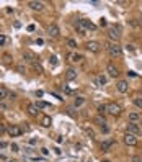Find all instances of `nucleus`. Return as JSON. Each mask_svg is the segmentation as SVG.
<instances>
[{
  "mask_svg": "<svg viewBox=\"0 0 142 162\" xmlns=\"http://www.w3.org/2000/svg\"><path fill=\"white\" fill-rule=\"evenodd\" d=\"M85 48H87L90 52H98L100 51V43L98 41H88L85 44Z\"/></svg>",
  "mask_w": 142,
  "mask_h": 162,
  "instance_id": "nucleus-9",
  "label": "nucleus"
},
{
  "mask_svg": "<svg viewBox=\"0 0 142 162\" xmlns=\"http://www.w3.org/2000/svg\"><path fill=\"white\" fill-rule=\"evenodd\" d=\"M131 162H142V159H140L139 156H134L132 159H131Z\"/></svg>",
  "mask_w": 142,
  "mask_h": 162,
  "instance_id": "nucleus-35",
  "label": "nucleus"
},
{
  "mask_svg": "<svg viewBox=\"0 0 142 162\" xmlns=\"http://www.w3.org/2000/svg\"><path fill=\"white\" fill-rule=\"evenodd\" d=\"M83 103H85V98H82V97H77V98L74 100V105H75V107H82Z\"/></svg>",
  "mask_w": 142,
  "mask_h": 162,
  "instance_id": "nucleus-25",
  "label": "nucleus"
},
{
  "mask_svg": "<svg viewBox=\"0 0 142 162\" xmlns=\"http://www.w3.org/2000/svg\"><path fill=\"white\" fill-rule=\"evenodd\" d=\"M41 152L44 154V156H47V154H49V151H47V149H46V147H43V149H41Z\"/></svg>",
  "mask_w": 142,
  "mask_h": 162,
  "instance_id": "nucleus-40",
  "label": "nucleus"
},
{
  "mask_svg": "<svg viewBox=\"0 0 142 162\" xmlns=\"http://www.w3.org/2000/svg\"><path fill=\"white\" fill-rule=\"evenodd\" d=\"M139 120H140L139 113H129V121H131V123H136V121H139Z\"/></svg>",
  "mask_w": 142,
  "mask_h": 162,
  "instance_id": "nucleus-22",
  "label": "nucleus"
},
{
  "mask_svg": "<svg viewBox=\"0 0 142 162\" xmlns=\"http://www.w3.org/2000/svg\"><path fill=\"white\" fill-rule=\"evenodd\" d=\"M108 25V23H106V20H105V18H101L100 20V26H106Z\"/></svg>",
  "mask_w": 142,
  "mask_h": 162,
  "instance_id": "nucleus-37",
  "label": "nucleus"
},
{
  "mask_svg": "<svg viewBox=\"0 0 142 162\" xmlns=\"http://www.w3.org/2000/svg\"><path fill=\"white\" fill-rule=\"evenodd\" d=\"M103 162H109V160H103Z\"/></svg>",
  "mask_w": 142,
  "mask_h": 162,
  "instance_id": "nucleus-44",
  "label": "nucleus"
},
{
  "mask_svg": "<svg viewBox=\"0 0 142 162\" xmlns=\"http://www.w3.org/2000/svg\"><path fill=\"white\" fill-rule=\"evenodd\" d=\"M108 38L113 39V43H116L121 38V28L119 26H109L108 28Z\"/></svg>",
  "mask_w": 142,
  "mask_h": 162,
  "instance_id": "nucleus-2",
  "label": "nucleus"
},
{
  "mask_svg": "<svg viewBox=\"0 0 142 162\" xmlns=\"http://www.w3.org/2000/svg\"><path fill=\"white\" fill-rule=\"evenodd\" d=\"M17 71L20 72V74H25V67H23V66H18V67H17Z\"/></svg>",
  "mask_w": 142,
  "mask_h": 162,
  "instance_id": "nucleus-36",
  "label": "nucleus"
},
{
  "mask_svg": "<svg viewBox=\"0 0 142 162\" xmlns=\"http://www.w3.org/2000/svg\"><path fill=\"white\" fill-rule=\"evenodd\" d=\"M83 131H85V134H87L90 139H95V131H93L92 128H88V126H83Z\"/></svg>",
  "mask_w": 142,
  "mask_h": 162,
  "instance_id": "nucleus-19",
  "label": "nucleus"
},
{
  "mask_svg": "<svg viewBox=\"0 0 142 162\" xmlns=\"http://www.w3.org/2000/svg\"><path fill=\"white\" fill-rule=\"evenodd\" d=\"M106 72H108L109 77H115V79H116L118 75H119V71H118V67L115 66V64H111V62H109L108 66H106Z\"/></svg>",
  "mask_w": 142,
  "mask_h": 162,
  "instance_id": "nucleus-7",
  "label": "nucleus"
},
{
  "mask_svg": "<svg viewBox=\"0 0 142 162\" xmlns=\"http://www.w3.org/2000/svg\"><path fill=\"white\" fill-rule=\"evenodd\" d=\"M106 113H109V115H113V116H118L121 113V107L118 103H108L106 105Z\"/></svg>",
  "mask_w": 142,
  "mask_h": 162,
  "instance_id": "nucleus-4",
  "label": "nucleus"
},
{
  "mask_svg": "<svg viewBox=\"0 0 142 162\" xmlns=\"http://www.w3.org/2000/svg\"><path fill=\"white\" fill-rule=\"evenodd\" d=\"M118 90H119L121 94H126V92L129 90V84L126 82V80H119V82H118Z\"/></svg>",
  "mask_w": 142,
  "mask_h": 162,
  "instance_id": "nucleus-12",
  "label": "nucleus"
},
{
  "mask_svg": "<svg viewBox=\"0 0 142 162\" xmlns=\"http://www.w3.org/2000/svg\"><path fill=\"white\" fill-rule=\"evenodd\" d=\"M106 49L109 52V56H113V58H121V56H123V48L118 43H109L106 46Z\"/></svg>",
  "mask_w": 142,
  "mask_h": 162,
  "instance_id": "nucleus-1",
  "label": "nucleus"
},
{
  "mask_svg": "<svg viewBox=\"0 0 142 162\" xmlns=\"http://www.w3.org/2000/svg\"><path fill=\"white\" fill-rule=\"evenodd\" d=\"M10 147H11V149H13V152H18V146H17V144H11V146H10Z\"/></svg>",
  "mask_w": 142,
  "mask_h": 162,
  "instance_id": "nucleus-38",
  "label": "nucleus"
},
{
  "mask_svg": "<svg viewBox=\"0 0 142 162\" xmlns=\"http://www.w3.org/2000/svg\"><path fill=\"white\" fill-rule=\"evenodd\" d=\"M113 143H115V141H111V139L105 141V143L101 144V151H105V152H106L108 149H109V147H111V146H113Z\"/></svg>",
  "mask_w": 142,
  "mask_h": 162,
  "instance_id": "nucleus-20",
  "label": "nucleus"
},
{
  "mask_svg": "<svg viewBox=\"0 0 142 162\" xmlns=\"http://www.w3.org/2000/svg\"><path fill=\"white\" fill-rule=\"evenodd\" d=\"M140 21H142V15H140Z\"/></svg>",
  "mask_w": 142,
  "mask_h": 162,
  "instance_id": "nucleus-43",
  "label": "nucleus"
},
{
  "mask_svg": "<svg viewBox=\"0 0 142 162\" xmlns=\"http://www.w3.org/2000/svg\"><path fill=\"white\" fill-rule=\"evenodd\" d=\"M47 35H49L51 38H57L59 36V28L56 25H49L47 26Z\"/></svg>",
  "mask_w": 142,
  "mask_h": 162,
  "instance_id": "nucleus-11",
  "label": "nucleus"
},
{
  "mask_svg": "<svg viewBox=\"0 0 142 162\" xmlns=\"http://www.w3.org/2000/svg\"><path fill=\"white\" fill-rule=\"evenodd\" d=\"M95 123L101 128V131H103V133H108V131H109V128L106 126V121H105L103 116H96V118H95Z\"/></svg>",
  "mask_w": 142,
  "mask_h": 162,
  "instance_id": "nucleus-8",
  "label": "nucleus"
},
{
  "mask_svg": "<svg viewBox=\"0 0 142 162\" xmlns=\"http://www.w3.org/2000/svg\"><path fill=\"white\" fill-rule=\"evenodd\" d=\"M28 7H30L31 10L41 12V10L44 8V3H43V2H36V0H31V2H28Z\"/></svg>",
  "mask_w": 142,
  "mask_h": 162,
  "instance_id": "nucleus-10",
  "label": "nucleus"
},
{
  "mask_svg": "<svg viewBox=\"0 0 142 162\" xmlns=\"http://www.w3.org/2000/svg\"><path fill=\"white\" fill-rule=\"evenodd\" d=\"M31 66H33V69L36 71V74H41V72H43V67H41V64H38V62H33Z\"/></svg>",
  "mask_w": 142,
  "mask_h": 162,
  "instance_id": "nucleus-26",
  "label": "nucleus"
},
{
  "mask_svg": "<svg viewBox=\"0 0 142 162\" xmlns=\"http://www.w3.org/2000/svg\"><path fill=\"white\" fill-rule=\"evenodd\" d=\"M3 61H5V62H10V56L5 54V56H3Z\"/></svg>",
  "mask_w": 142,
  "mask_h": 162,
  "instance_id": "nucleus-39",
  "label": "nucleus"
},
{
  "mask_svg": "<svg viewBox=\"0 0 142 162\" xmlns=\"http://www.w3.org/2000/svg\"><path fill=\"white\" fill-rule=\"evenodd\" d=\"M129 25H131V26H134V28H137V26H139V23H137L136 20H129Z\"/></svg>",
  "mask_w": 142,
  "mask_h": 162,
  "instance_id": "nucleus-33",
  "label": "nucleus"
},
{
  "mask_svg": "<svg viewBox=\"0 0 142 162\" xmlns=\"http://www.w3.org/2000/svg\"><path fill=\"white\" fill-rule=\"evenodd\" d=\"M106 82H108V79H106V77H105L103 74L96 75V84H98V85H105Z\"/></svg>",
  "mask_w": 142,
  "mask_h": 162,
  "instance_id": "nucleus-21",
  "label": "nucleus"
},
{
  "mask_svg": "<svg viewBox=\"0 0 142 162\" xmlns=\"http://www.w3.org/2000/svg\"><path fill=\"white\" fill-rule=\"evenodd\" d=\"M126 133H131V134H134V136H140L142 134V128H139L136 123H129L127 126H126Z\"/></svg>",
  "mask_w": 142,
  "mask_h": 162,
  "instance_id": "nucleus-3",
  "label": "nucleus"
},
{
  "mask_svg": "<svg viewBox=\"0 0 142 162\" xmlns=\"http://www.w3.org/2000/svg\"><path fill=\"white\" fill-rule=\"evenodd\" d=\"M23 59H25V61H28V62H31V64H33V62H36V58H34V54H33V52H30V51H25V52H23Z\"/></svg>",
  "mask_w": 142,
  "mask_h": 162,
  "instance_id": "nucleus-16",
  "label": "nucleus"
},
{
  "mask_svg": "<svg viewBox=\"0 0 142 162\" xmlns=\"http://www.w3.org/2000/svg\"><path fill=\"white\" fill-rule=\"evenodd\" d=\"M82 59H83L82 54H70V61H72V62H80Z\"/></svg>",
  "mask_w": 142,
  "mask_h": 162,
  "instance_id": "nucleus-24",
  "label": "nucleus"
},
{
  "mask_svg": "<svg viewBox=\"0 0 142 162\" xmlns=\"http://www.w3.org/2000/svg\"><path fill=\"white\" fill-rule=\"evenodd\" d=\"M7 146H8V144H7V143H0V149H5V147H7Z\"/></svg>",
  "mask_w": 142,
  "mask_h": 162,
  "instance_id": "nucleus-41",
  "label": "nucleus"
},
{
  "mask_svg": "<svg viewBox=\"0 0 142 162\" xmlns=\"http://www.w3.org/2000/svg\"><path fill=\"white\" fill-rule=\"evenodd\" d=\"M134 105H136L137 108H142V98H140V97H137V98H134Z\"/></svg>",
  "mask_w": 142,
  "mask_h": 162,
  "instance_id": "nucleus-28",
  "label": "nucleus"
},
{
  "mask_svg": "<svg viewBox=\"0 0 142 162\" xmlns=\"http://www.w3.org/2000/svg\"><path fill=\"white\" fill-rule=\"evenodd\" d=\"M36 107H38V108H49V103H46V102H38V103H36Z\"/></svg>",
  "mask_w": 142,
  "mask_h": 162,
  "instance_id": "nucleus-29",
  "label": "nucleus"
},
{
  "mask_svg": "<svg viewBox=\"0 0 142 162\" xmlns=\"http://www.w3.org/2000/svg\"><path fill=\"white\" fill-rule=\"evenodd\" d=\"M67 44H69V48H77V43H75V39H67Z\"/></svg>",
  "mask_w": 142,
  "mask_h": 162,
  "instance_id": "nucleus-30",
  "label": "nucleus"
},
{
  "mask_svg": "<svg viewBox=\"0 0 142 162\" xmlns=\"http://www.w3.org/2000/svg\"><path fill=\"white\" fill-rule=\"evenodd\" d=\"M28 113H30L31 116H38L39 115V108L36 107V105L31 103V105H28Z\"/></svg>",
  "mask_w": 142,
  "mask_h": 162,
  "instance_id": "nucleus-15",
  "label": "nucleus"
},
{
  "mask_svg": "<svg viewBox=\"0 0 142 162\" xmlns=\"http://www.w3.org/2000/svg\"><path fill=\"white\" fill-rule=\"evenodd\" d=\"M7 133H8L11 137H17V136L21 134L23 131H21V128H20V126H17V124H11V126L7 128Z\"/></svg>",
  "mask_w": 142,
  "mask_h": 162,
  "instance_id": "nucleus-5",
  "label": "nucleus"
},
{
  "mask_svg": "<svg viewBox=\"0 0 142 162\" xmlns=\"http://www.w3.org/2000/svg\"><path fill=\"white\" fill-rule=\"evenodd\" d=\"M5 43H7V38H5L3 35H0V46H3Z\"/></svg>",
  "mask_w": 142,
  "mask_h": 162,
  "instance_id": "nucleus-31",
  "label": "nucleus"
},
{
  "mask_svg": "<svg viewBox=\"0 0 142 162\" xmlns=\"http://www.w3.org/2000/svg\"><path fill=\"white\" fill-rule=\"evenodd\" d=\"M49 66H52V67L57 66V58H56V56H51L49 58Z\"/></svg>",
  "mask_w": 142,
  "mask_h": 162,
  "instance_id": "nucleus-27",
  "label": "nucleus"
},
{
  "mask_svg": "<svg viewBox=\"0 0 142 162\" xmlns=\"http://www.w3.org/2000/svg\"><path fill=\"white\" fill-rule=\"evenodd\" d=\"M123 141H124V144H127V146H136L137 144V137L134 134H131V133H126Z\"/></svg>",
  "mask_w": 142,
  "mask_h": 162,
  "instance_id": "nucleus-6",
  "label": "nucleus"
},
{
  "mask_svg": "<svg viewBox=\"0 0 142 162\" xmlns=\"http://www.w3.org/2000/svg\"><path fill=\"white\" fill-rule=\"evenodd\" d=\"M51 123H52V121H51V116L44 115L43 118H41V124H43L44 128H49V126H51Z\"/></svg>",
  "mask_w": 142,
  "mask_h": 162,
  "instance_id": "nucleus-17",
  "label": "nucleus"
},
{
  "mask_svg": "<svg viewBox=\"0 0 142 162\" xmlns=\"http://www.w3.org/2000/svg\"><path fill=\"white\" fill-rule=\"evenodd\" d=\"M127 75H131V77H136V72H132V71H129V72H127Z\"/></svg>",
  "mask_w": 142,
  "mask_h": 162,
  "instance_id": "nucleus-42",
  "label": "nucleus"
},
{
  "mask_svg": "<svg viewBox=\"0 0 142 162\" xmlns=\"http://www.w3.org/2000/svg\"><path fill=\"white\" fill-rule=\"evenodd\" d=\"M80 21H82V25L85 26V30H87V31H88V30H90V31H95V30H96V26L93 25L90 20H85V18H83V20H80Z\"/></svg>",
  "mask_w": 142,
  "mask_h": 162,
  "instance_id": "nucleus-14",
  "label": "nucleus"
},
{
  "mask_svg": "<svg viewBox=\"0 0 142 162\" xmlns=\"http://www.w3.org/2000/svg\"><path fill=\"white\" fill-rule=\"evenodd\" d=\"M8 97V90L5 87H0V100H5Z\"/></svg>",
  "mask_w": 142,
  "mask_h": 162,
  "instance_id": "nucleus-23",
  "label": "nucleus"
},
{
  "mask_svg": "<svg viewBox=\"0 0 142 162\" xmlns=\"http://www.w3.org/2000/svg\"><path fill=\"white\" fill-rule=\"evenodd\" d=\"M98 111H100V113H105V111H106V105H100V107H98Z\"/></svg>",
  "mask_w": 142,
  "mask_h": 162,
  "instance_id": "nucleus-34",
  "label": "nucleus"
},
{
  "mask_svg": "<svg viewBox=\"0 0 142 162\" xmlns=\"http://www.w3.org/2000/svg\"><path fill=\"white\" fill-rule=\"evenodd\" d=\"M66 79L67 80H75L77 79V71H75V69H72V67L67 69V71H66Z\"/></svg>",
  "mask_w": 142,
  "mask_h": 162,
  "instance_id": "nucleus-13",
  "label": "nucleus"
},
{
  "mask_svg": "<svg viewBox=\"0 0 142 162\" xmlns=\"http://www.w3.org/2000/svg\"><path fill=\"white\" fill-rule=\"evenodd\" d=\"M5 131H7V126H5L3 123H0V134H3Z\"/></svg>",
  "mask_w": 142,
  "mask_h": 162,
  "instance_id": "nucleus-32",
  "label": "nucleus"
},
{
  "mask_svg": "<svg viewBox=\"0 0 142 162\" xmlns=\"http://www.w3.org/2000/svg\"><path fill=\"white\" fill-rule=\"evenodd\" d=\"M75 30L79 31L80 35H85V33H87V30H85V26L82 25V21H80V20H79V21L75 23Z\"/></svg>",
  "mask_w": 142,
  "mask_h": 162,
  "instance_id": "nucleus-18",
  "label": "nucleus"
}]
</instances>
